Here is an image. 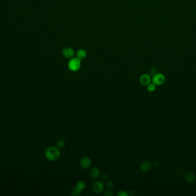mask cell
<instances>
[{"mask_svg": "<svg viewBox=\"0 0 196 196\" xmlns=\"http://www.w3.org/2000/svg\"><path fill=\"white\" fill-rule=\"evenodd\" d=\"M62 54L64 58L67 59H71L73 58L75 55V52L73 48L69 47H66L62 51Z\"/></svg>", "mask_w": 196, "mask_h": 196, "instance_id": "8992f818", "label": "cell"}, {"mask_svg": "<svg viewBox=\"0 0 196 196\" xmlns=\"http://www.w3.org/2000/svg\"><path fill=\"white\" fill-rule=\"evenodd\" d=\"M45 157L48 161L55 162L60 157V151L57 147L50 146L45 151Z\"/></svg>", "mask_w": 196, "mask_h": 196, "instance_id": "6da1fadb", "label": "cell"}, {"mask_svg": "<svg viewBox=\"0 0 196 196\" xmlns=\"http://www.w3.org/2000/svg\"><path fill=\"white\" fill-rule=\"evenodd\" d=\"M92 191L96 194H100L104 189V185L102 182L96 181L92 185Z\"/></svg>", "mask_w": 196, "mask_h": 196, "instance_id": "277c9868", "label": "cell"}, {"mask_svg": "<svg viewBox=\"0 0 196 196\" xmlns=\"http://www.w3.org/2000/svg\"><path fill=\"white\" fill-rule=\"evenodd\" d=\"M104 195L106 196H112V193H111L110 190H106L104 193Z\"/></svg>", "mask_w": 196, "mask_h": 196, "instance_id": "d6986e66", "label": "cell"}, {"mask_svg": "<svg viewBox=\"0 0 196 196\" xmlns=\"http://www.w3.org/2000/svg\"><path fill=\"white\" fill-rule=\"evenodd\" d=\"M81 61L77 58H73L68 62V68L73 72L78 71L81 67Z\"/></svg>", "mask_w": 196, "mask_h": 196, "instance_id": "7a4b0ae2", "label": "cell"}, {"mask_svg": "<svg viewBox=\"0 0 196 196\" xmlns=\"http://www.w3.org/2000/svg\"><path fill=\"white\" fill-rule=\"evenodd\" d=\"M76 186L77 188H79L81 190H84L85 189L86 185H85V182L84 181H79L77 183Z\"/></svg>", "mask_w": 196, "mask_h": 196, "instance_id": "9a60e30c", "label": "cell"}, {"mask_svg": "<svg viewBox=\"0 0 196 196\" xmlns=\"http://www.w3.org/2000/svg\"><path fill=\"white\" fill-rule=\"evenodd\" d=\"M114 185V184L113 183V182L111 181H109L106 183L107 188H108V189H111V188H113Z\"/></svg>", "mask_w": 196, "mask_h": 196, "instance_id": "ac0fdd59", "label": "cell"}, {"mask_svg": "<svg viewBox=\"0 0 196 196\" xmlns=\"http://www.w3.org/2000/svg\"><path fill=\"white\" fill-rule=\"evenodd\" d=\"M157 89V86L155 85L153 83H150L147 86V89L149 92H154Z\"/></svg>", "mask_w": 196, "mask_h": 196, "instance_id": "5bb4252c", "label": "cell"}, {"mask_svg": "<svg viewBox=\"0 0 196 196\" xmlns=\"http://www.w3.org/2000/svg\"><path fill=\"white\" fill-rule=\"evenodd\" d=\"M152 167L151 163L148 161H145L142 162L140 165V169L143 172H147L150 170Z\"/></svg>", "mask_w": 196, "mask_h": 196, "instance_id": "ba28073f", "label": "cell"}, {"mask_svg": "<svg viewBox=\"0 0 196 196\" xmlns=\"http://www.w3.org/2000/svg\"><path fill=\"white\" fill-rule=\"evenodd\" d=\"M89 174L91 178H92L94 179H96L100 176V170L98 169L97 167H93L91 169H90Z\"/></svg>", "mask_w": 196, "mask_h": 196, "instance_id": "9c48e42d", "label": "cell"}, {"mask_svg": "<svg viewBox=\"0 0 196 196\" xmlns=\"http://www.w3.org/2000/svg\"><path fill=\"white\" fill-rule=\"evenodd\" d=\"M65 146V141L63 140V139H60L59 141H57L56 142V147L60 149H63Z\"/></svg>", "mask_w": 196, "mask_h": 196, "instance_id": "4fadbf2b", "label": "cell"}, {"mask_svg": "<svg viewBox=\"0 0 196 196\" xmlns=\"http://www.w3.org/2000/svg\"><path fill=\"white\" fill-rule=\"evenodd\" d=\"M81 191H82L81 190H80L79 188H77L76 186L71 189L70 193L73 196H79L81 194Z\"/></svg>", "mask_w": 196, "mask_h": 196, "instance_id": "7c38bea8", "label": "cell"}, {"mask_svg": "<svg viewBox=\"0 0 196 196\" xmlns=\"http://www.w3.org/2000/svg\"><path fill=\"white\" fill-rule=\"evenodd\" d=\"M118 196H128V193L127 192L124 190H121L118 192V193L117 194Z\"/></svg>", "mask_w": 196, "mask_h": 196, "instance_id": "e0dca14e", "label": "cell"}, {"mask_svg": "<svg viewBox=\"0 0 196 196\" xmlns=\"http://www.w3.org/2000/svg\"><path fill=\"white\" fill-rule=\"evenodd\" d=\"M185 179L186 182L188 183H193L194 181L195 180V175L193 173H188L185 174Z\"/></svg>", "mask_w": 196, "mask_h": 196, "instance_id": "8fae6325", "label": "cell"}, {"mask_svg": "<svg viewBox=\"0 0 196 196\" xmlns=\"http://www.w3.org/2000/svg\"><path fill=\"white\" fill-rule=\"evenodd\" d=\"M87 53L84 49H80L77 51L76 58L80 60L84 59L87 57Z\"/></svg>", "mask_w": 196, "mask_h": 196, "instance_id": "30bf717a", "label": "cell"}, {"mask_svg": "<svg viewBox=\"0 0 196 196\" xmlns=\"http://www.w3.org/2000/svg\"><path fill=\"white\" fill-rule=\"evenodd\" d=\"M92 165V161L91 159L88 157H83L81 158L80 161V166L84 169H89Z\"/></svg>", "mask_w": 196, "mask_h": 196, "instance_id": "5b68a950", "label": "cell"}, {"mask_svg": "<svg viewBox=\"0 0 196 196\" xmlns=\"http://www.w3.org/2000/svg\"><path fill=\"white\" fill-rule=\"evenodd\" d=\"M166 81V77L165 75H163L162 73H157L155 75H154L151 81L156 86L162 85L165 83Z\"/></svg>", "mask_w": 196, "mask_h": 196, "instance_id": "3957f363", "label": "cell"}, {"mask_svg": "<svg viewBox=\"0 0 196 196\" xmlns=\"http://www.w3.org/2000/svg\"><path fill=\"white\" fill-rule=\"evenodd\" d=\"M139 82L141 84V85L143 86H147L151 82V78L150 76L144 74H142L139 78Z\"/></svg>", "mask_w": 196, "mask_h": 196, "instance_id": "52a82bcc", "label": "cell"}, {"mask_svg": "<svg viewBox=\"0 0 196 196\" xmlns=\"http://www.w3.org/2000/svg\"><path fill=\"white\" fill-rule=\"evenodd\" d=\"M158 73V70L156 67H153V68L151 69L150 70V75L153 77L154 75H155L156 74H157Z\"/></svg>", "mask_w": 196, "mask_h": 196, "instance_id": "2e32d148", "label": "cell"}]
</instances>
